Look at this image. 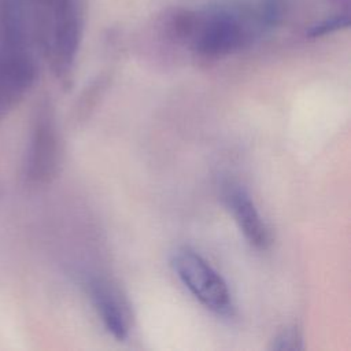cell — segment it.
Returning <instances> with one entry per match:
<instances>
[{
    "instance_id": "cell-1",
    "label": "cell",
    "mask_w": 351,
    "mask_h": 351,
    "mask_svg": "<svg viewBox=\"0 0 351 351\" xmlns=\"http://www.w3.org/2000/svg\"><path fill=\"white\" fill-rule=\"evenodd\" d=\"M38 51L26 0H0V119L37 80Z\"/></svg>"
},
{
    "instance_id": "cell-2",
    "label": "cell",
    "mask_w": 351,
    "mask_h": 351,
    "mask_svg": "<svg viewBox=\"0 0 351 351\" xmlns=\"http://www.w3.org/2000/svg\"><path fill=\"white\" fill-rule=\"evenodd\" d=\"M27 5L38 51L69 86L84 32L82 0H27Z\"/></svg>"
},
{
    "instance_id": "cell-3",
    "label": "cell",
    "mask_w": 351,
    "mask_h": 351,
    "mask_svg": "<svg viewBox=\"0 0 351 351\" xmlns=\"http://www.w3.org/2000/svg\"><path fill=\"white\" fill-rule=\"evenodd\" d=\"M277 11L273 5L256 12L215 8L199 14H185L177 21L181 37L204 58L217 59L244 47L256 29L271 23Z\"/></svg>"
},
{
    "instance_id": "cell-4",
    "label": "cell",
    "mask_w": 351,
    "mask_h": 351,
    "mask_svg": "<svg viewBox=\"0 0 351 351\" xmlns=\"http://www.w3.org/2000/svg\"><path fill=\"white\" fill-rule=\"evenodd\" d=\"M171 267L192 293L207 310L218 315H230L233 300L223 277L196 251L182 247L171 255Z\"/></svg>"
},
{
    "instance_id": "cell-5",
    "label": "cell",
    "mask_w": 351,
    "mask_h": 351,
    "mask_svg": "<svg viewBox=\"0 0 351 351\" xmlns=\"http://www.w3.org/2000/svg\"><path fill=\"white\" fill-rule=\"evenodd\" d=\"M62 162V141L53 112L44 106L36 118L26 160V177L33 184L51 182Z\"/></svg>"
},
{
    "instance_id": "cell-6",
    "label": "cell",
    "mask_w": 351,
    "mask_h": 351,
    "mask_svg": "<svg viewBox=\"0 0 351 351\" xmlns=\"http://www.w3.org/2000/svg\"><path fill=\"white\" fill-rule=\"evenodd\" d=\"M86 285L92 304L106 330L118 341L126 340L133 318L125 295L114 282L103 277H93Z\"/></svg>"
},
{
    "instance_id": "cell-7",
    "label": "cell",
    "mask_w": 351,
    "mask_h": 351,
    "mask_svg": "<svg viewBox=\"0 0 351 351\" xmlns=\"http://www.w3.org/2000/svg\"><path fill=\"white\" fill-rule=\"evenodd\" d=\"M223 202L245 240L256 250L269 248L271 244L270 229L250 193L241 186L229 185L223 191Z\"/></svg>"
},
{
    "instance_id": "cell-8",
    "label": "cell",
    "mask_w": 351,
    "mask_h": 351,
    "mask_svg": "<svg viewBox=\"0 0 351 351\" xmlns=\"http://www.w3.org/2000/svg\"><path fill=\"white\" fill-rule=\"evenodd\" d=\"M271 350L276 351H299L304 348L303 332L298 324L289 325L280 330L271 340Z\"/></svg>"
},
{
    "instance_id": "cell-9",
    "label": "cell",
    "mask_w": 351,
    "mask_h": 351,
    "mask_svg": "<svg viewBox=\"0 0 351 351\" xmlns=\"http://www.w3.org/2000/svg\"><path fill=\"white\" fill-rule=\"evenodd\" d=\"M350 25V18L347 14H341V15H333L330 18H326L321 22H318L317 25L311 26L307 32V36L310 37H321L341 29L348 27Z\"/></svg>"
}]
</instances>
